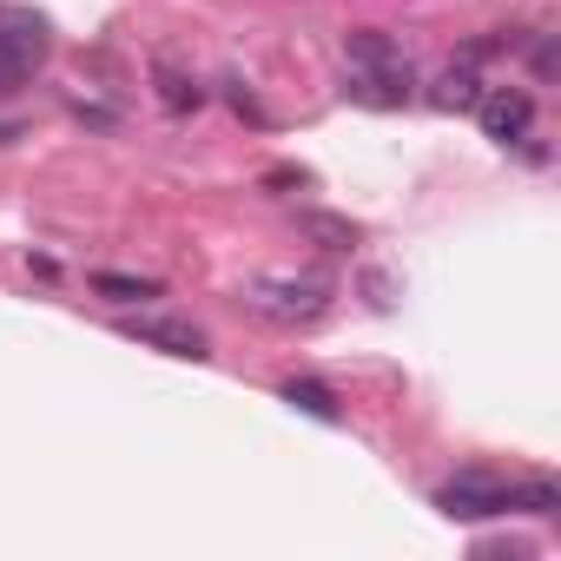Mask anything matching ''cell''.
I'll list each match as a JSON object with an SVG mask.
<instances>
[{
    "instance_id": "cell-1",
    "label": "cell",
    "mask_w": 561,
    "mask_h": 561,
    "mask_svg": "<svg viewBox=\"0 0 561 561\" xmlns=\"http://www.w3.org/2000/svg\"><path fill=\"white\" fill-rule=\"evenodd\" d=\"M344 93L357 106H410L416 100V67L383 27H357L344 41Z\"/></svg>"
},
{
    "instance_id": "cell-2",
    "label": "cell",
    "mask_w": 561,
    "mask_h": 561,
    "mask_svg": "<svg viewBox=\"0 0 561 561\" xmlns=\"http://www.w3.org/2000/svg\"><path fill=\"white\" fill-rule=\"evenodd\" d=\"M436 508L456 522H482V515H554L561 489L554 482H495V476H456L436 489Z\"/></svg>"
},
{
    "instance_id": "cell-3",
    "label": "cell",
    "mask_w": 561,
    "mask_h": 561,
    "mask_svg": "<svg viewBox=\"0 0 561 561\" xmlns=\"http://www.w3.org/2000/svg\"><path fill=\"white\" fill-rule=\"evenodd\" d=\"M41 60H47V27L34 14H8V8H0V93H14L21 80H34Z\"/></svg>"
},
{
    "instance_id": "cell-4",
    "label": "cell",
    "mask_w": 561,
    "mask_h": 561,
    "mask_svg": "<svg viewBox=\"0 0 561 561\" xmlns=\"http://www.w3.org/2000/svg\"><path fill=\"white\" fill-rule=\"evenodd\" d=\"M251 305H257L264 318L298 324V318H318V311L331 305V285H324V277H257V285H251Z\"/></svg>"
},
{
    "instance_id": "cell-5",
    "label": "cell",
    "mask_w": 561,
    "mask_h": 561,
    "mask_svg": "<svg viewBox=\"0 0 561 561\" xmlns=\"http://www.w3.org/2000/svg\"><path fill=\"white\" fill-rule=\"evenodd\" d=\"M476 113H482V133H489L495 146H522L528 126H535V100H528L522 87H482Z\"/></svg>"
},
{
    "instance_id": "cell-6",
    "label": "cell",
    "mask_w": 561,
    "mask_h": 561,
    "mask_svg": "<svg viewBox=\"0 0 561 561\" xmlns=\"http://www.w3.org/2000/svg\"><path fill=\"white\" fill-rule=\"evenodd\" d=\"M126 337H139V344H152V351H165V357H211V344H205V331L198 324H179V318H126L119 324Z\"/></svg>"
},
{
    "instance_id": "cell-7",
    "label": "cell",
    "mask_w": 561,
    "mask_h": 561,
    "mask_svg": "<svg viewBox=\"0 0 561 561\" xmlns=\"http://www.w3.org/2000/svg\"><path fill=\"white\" fill-rule=\"evenodd\" d=\"M482 54H489V47H469L462 60L443 67V80H436V93H430L443 113H469V106L482 100Z\"/></svg>"
},
{
    "instance_id": "cell-8",
    "label": "cell",
    "mask_w": 561,
    "mask_h": 561,
    "mask_svg": "<svg viewBox=\"0 0 561 561\" xmlns=\"http://www.w3.org/2000/svg\"><path fill=\"white\" fill-rule=\"evenodd\" d=\"M285 403H298V410H305V416H318V423H337V416H344V410H337V397H331L324 383H311V377H291V383H285Z\"/></svg>"
},
{
    "instance_id": "cell-9",
    "label": "cell",
    "mask_w": 561,
    "mask_h": 561,
    "mask_svg": "<svg viewBox=\"0 0 561 561\" xmlns=\"http://www.w3.org/2000/svg\"><path fill=\"white\" fill-rule=\"evenodd\" d=\"M93 291H106V298H119V305H133V298H159L152 277H126V271H93Z\"/></svg>"
},
{
    "instance_id": "cell-10",
    "label": "cell",
    "mask_w": 561,
    "mask_h": 561,
    "mask_svg": "<svg viewBox=\"0 0 561 561\" xmlns=\"http://www.w3.org/2000/svg\"><path fill=\"white\" fill-rule=\"evenodd\" d=\"M152 80H159V100H165V113H192V106L205 100V93H198V87H192V80H185L179 67H159Z\"/></svg>"
},
{
    "instance_id": "cell-11",
    "label": "cell",
    "mask_w": 561,
    "mask_h": 561,
    "mask_svg": "<svg viewBox=\"0 0 561 561\" xmlns=\"http://www.w3.org/2000/svg\"><path fill=\"white\" fill-rule=\"evenodd\" d=\"M305 231H311V238H324V251H351V244H357V225L324 218V211H311V218H305Z\"/></svg>"
},
{
    "instance_id": "cell-12",
    "label": "cell",
    "mask_w": 561,
    "mask_h": 561,
    "mask_svg": "<svg viewBox=\"0 0 561 561\" xmlns=\"http://www.w3.org/2000/svg\"><path fill=\"white\" fill-rule=\"evenodd\" d=\"M535 73H541V80H554V41H541V47H535Z\"/></svg>"
},
{
    "instance_id": "cell-13",
    "label": "cell",
    "mask_w": 561,
    "mask_h": 561,
    "mask_svg": "<svg viewBox=\"0 0 561 561\" xmlns=\"http://www.w3.org/2000/svg\"><path fill=\"white\" fill-rule=\"evenodd\" d=\"M14 133H21V126H0V146H8V139H14Z\"/></svg>"
}]
</instances>
